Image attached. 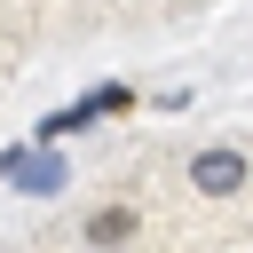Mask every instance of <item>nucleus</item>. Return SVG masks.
Masks as SVG:
<instances>
[{
  "mask_svg": "<svg viewBox=\"0 0 253 253\" xmlns=\"http://www.w3.org/2000/svg\"><path fill=\"white\" fill-rule=\"evenodd\" d=\"M190 182H198L206 198H237V190H245V150H198V158H190Z\"/></svg>",
  "mask_w": 253,
  "mask_h": 253,
  "instance_id": "1",
  "label": "nucleus"
},
{
  "mask_svg": "<svg viewBox=\"0 0 253 253\" xmlns=\"http://www.w3.org/2000/svg\"><path fill=\"white\" fill-rule=\"evenodd\" d=\"M87 237H95V245H126V237H134V206H103V213H87Z\"/></svg>",
  "mask_w": 253,
  "mask_h": 253,
  "instance_id": "2",
  "label": "nucleus"
},
{
  "mask_svg": "<svg viewBox=\"0 0 253 253\" xmlns=\"http://www.w3.org/2000/svg\"><path fill=\"white\" fill-rule=\"evenodd\" d=\"M24 190H63V158H55V166L32 158V166H24Z\"/></svg>",
  "mask_w": 253,
  "mask_h": 253,
  "instance_id": "3",
  "label": "nucleus"
}]
</instances>
